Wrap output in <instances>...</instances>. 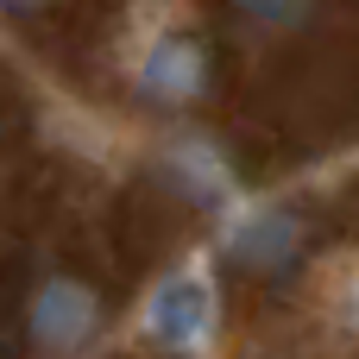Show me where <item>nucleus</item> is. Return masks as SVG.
Returning <instances> with one entry per match:
<instances>
[{
  "label": "nucleus",
  "mask_w": 359,
  "mask_h": 359,
  "mask_svg": "<svg viewBox=\"0 0 359 359\" xmlns=\"http://www.w3.org/2000/svg\"><path fill=\"white\" fill-rule=\"evenodd\" d=\"M25 328H32V341H38L44 359H76V353H88L95 334H101V297L82 278L50 271V278H38V290L25 303Z\"/></svg>",
  "instance_id": "f257e3e1"
},
{
  "label": "nucleus",
  "mask_w": 359,
  "mask_h": 359,
  "mask_svg": "<svg viewBox=\"0 0 359 359\" xmlns=\"http://www.w3.org/2000/svg\"><path fill=\"white\" fill-rule=\"evenodd\" d=\"M133 82H139V95L151 107H189V101H202L208 95V44H202V32H158L145 44Z\"/></svg>",
  "instance_id": "f03ea898"
},
{
  "label": "nucleus",
  "mask_w": 359,
  "mask_h": 359,
  "mask_svg": "<svg viewBox=\"0 0 359 359\" xmlns=\"http://www.w3.org/2000/svg\"><path fill=\"white\" fill-rule=\"evenodd\" d=\"M145 334L164 353H202L215 341V290H208V278L183 271V278L158 284V297L145 309Z\"/></svg>",
  "instance_id": "7ed1b4c3"
},
{
  "label": "nucleus",
  "mask_w": 359,
  "mask_h": 359,
  "mask_svg": "<svg viewBox=\"0 0 359 359\" xmlns=\"http://www.w3.org/2000/svg\"><path fill=\"white\" fill-rule=\"evenodd\" d=\"M303 246H309V227L297 221V215H284V208H252L240 227H227V259L240 265V271H259V278H278V271H290L297 259H303Z\"/></svg>",
  "instance_id": "20e7f679"
},
{
  "label": "nucleus",
  "mask_w": 359,
  "mask_h": 359,
  "mask_svg": "<svg viewBox=\"0 0 359 359\" xmlns=\"http://www.w3.org/2000/svg\"><path fill=\"white\" fill-rule=\"evenodd\" d=\"M252 32H297L316 19V0H227Z\"/></svg>",
  "instance_id": "39448f33"
},
{
  "label": "nucleus",
  "mask_w": 359,
  "mask_h": 359,
  "mask_svg": "<svg viewBox=\"0 0 359 359\" xmlns=\"http://www.w3.org/2000/svg\"><path fill=\"white\" fill-rule=\"evenodd\" d=\"M44 6H57V0H0V13H13V19H32V13H44Z\"/></svg>",
  "instance_id": "423d86ee"
}]
</instances>
